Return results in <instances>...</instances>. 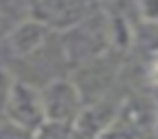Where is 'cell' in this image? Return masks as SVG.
<instances>
[{
  "label": "cell",
  "instance_id": "6da1fadb",
  "mask_svg": "<svg viewBox=\"0 0 158 139\" xmlns=\"http://www.w3.org/2000/svg\"><path fill=\"white\" fill-rule=\"evenodd\" d=\"M154 80L158 83V65H156V70H154Z\"/></svg>",
  "mask_w": 158,
  "mask_h": 139
}]
</instances>
